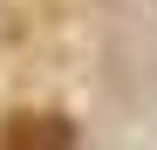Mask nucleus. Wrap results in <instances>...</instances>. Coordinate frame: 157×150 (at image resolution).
Returning a JSON list of instances; mask_svg holds the SVG:
<instances>
[{"instance_id": "1", "label": "nucleus", "mask_w": 157, "mask_h": 150, "mask_svg": "<svg viewBox=\"0 0 157 150\" xmlns=\"http://www.w3.org/2000/svg\"><path fill=\"white\" fill-rule=\"evenodd\" d=\"M0 150H75V123L55 109H21L0 130Z\"/></svg>"}]
</instances>
